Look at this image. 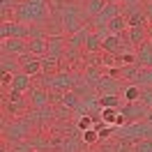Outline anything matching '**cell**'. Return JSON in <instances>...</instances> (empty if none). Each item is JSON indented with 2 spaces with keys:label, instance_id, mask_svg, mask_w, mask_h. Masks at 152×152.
I'll return each instance as SVG.
<instances>
[{
  "label": "cell",
  "instance_id": "obj_32",
  "mask_svg": "<svg viewBox=\"0 0 152 152\" xmlns=\"http://www.w3.org/2000/svg\"><path fill=\"white\" fill-rule=\"evenodd\" d=\"M95 129H97V134H99V138H102V141H104V138H108V136H111V132H113V129H111V124H106V122H97Z\"/></svg>",
  "mask_w": 152,
  "mask_h": 152
},
{
  "label": "cell",
  "instance_id": "obj_16",
  "mask_svg": "<svg viewBox=\"0 0 152 152\" xmlns=\"http://www.w3.org/2000/svg\"><path fill=\"white\" fill-rule=\"evenodd\" d=\"M127 39L132 42L134 48H138L143 42H148V26H132L127 30Z\"/></svg>",
  "mask_w": 152,
  "mask_h": 152
},
{
  "label": "cell",
  "instance_id": "obj_1",
  "mask_svg": "<svg viewBox=\"0 0 152 152\" xmlns=\"http://www.w3.org/2000/svg\"><path fill=\"white\" fill-rule=\"evenodd\" d=\"M51 0H19V5L14 7V21L26 23V26H44L51 16Z\"/></svg>",
  "mask_w": 152,
  "mask_h": 152
},
{
  "label": "cell",
  "instance_id": "obj_37",
  "mask_svg": "<svg viewBox=\"0 0 152 152\" xmlns=\"http://www.w3.org/2000/svg\"><path fill=\"white\" fill-rule=\"evenodd\" d=\"M0 152H14V150H10V143H5V145H2V150Z\"/></svg>",
  "mask_w": 152,
  "mask_h": 152
},
{
  "label": "cell",
  "instance_id": "obj_28",
  "mask_svg": "<svg viewBox=\"0 0 152 152\" xmlns=\"http://www.w3.org/2000/svg\"><path fill=\"white\" fill-rule=\"evenodd\" d=\"M118 115H120V111H118V108H102V118H104L106 124H115Z\"/></svg>",
  "mask_w": 152,
  "mask_h": 152
},
{
  "label": "cell",
  "instance_id": "obj_27",
  "mask_svg": "<svg viewBox=\"0 0 152 152\" xmlns=\"http://www.w3.org/2000/svg\"><path fill=\"white\" fill-rule=\"evenodd\" d=\"M132 152H152V138H141L132 143Z\"/></svg>",
  "mask_w": 152,
  "mask_h": 152
},
{
  "label": "cell",
  "instance_id": "obj_12",
  "mask_svg": "<svg viewBox=\"0 0 152 152\" xmlns=\"http://www.w3.org/2000/svg\"><path fill=\"white\" fill-rule=\"evenodd\" d=\"M2 53H10V56H28V39H2Z\"/></svg>",
  "mask_w": 152,
  "mask_h": 152
},
{
  "label": "cell",
  "instance_id": "obj_38",
  "mask_svg": "<svg viewBox=\"0 0 152 152\" xmlns=\"http://www.w3.org/2000/svg\"><path fill=\"white\" fill-rule=\"evenodd\" d=\"M148 2H152V0H148Z\"/></svg>",
  "mask_w": 152,
  "mask_h": 152
},
{
  "label": "cell",
  "instance_id": "obj_13",
  "mask_svg": "<svg viewBox=\"0 0 152 152\" xmlns=\"http://www.w3.org/2000/svg\"><path fill=\"white\" fill-rule=\"evenodd\" d=\"M19 60H21V72H26L28 76L35 78V76L42 74V58L30 56V53H28V56H21Z\"/></svg>",
  "mask_w": 152,
  "mask_h": 152
},
{
  "label": "cell",
  "instance_id": "obj_26",
  "mask_svg": "<svg viewBox=\"0 0 152 152\" xmlns=\"http://www.w3.org/2000/svg\"><path fill=\"white\" fill-rule=\"evenodd\" d=\"M58 65H60V60H58V58L44 56V58H42V74H56V72H58Z\"/></svg>",
  "mask_w": 152,
  "mask_h": 152
},
{
  "label": "cell",
  "instance_id": "obj_2",
  "mask_svg": "<svg viewBox=\"0 0 152 152\" xmlns=\"http://www.w3.org/2000/svg\"><path fill=\"white\" fill-rule=\"evenodd\" d=\"M32 118L26 115V118H12L10 120H2V141L5 143H21V141H28L30 132H32Z\"/></svg>",
  "mask_w": 152,
  "mask_h": 152
},
{
  "label": "cell",
  "instance_id": "obj_22",
  "mask_svg": "<svg viewBox=\"0 0 152 152\" xmlns=\"http://www.w3.org/2000/svg\"><path fill=\"white\" fill-rule=\"evenodd\" d=\"M127 30H129V23L124 19V14L122 16H115V19L108 23V32H111V35H124Z\"/></svg>",
  "mask_w": 152,
  "mask_h": 152
},
{
  "label": "cell",
  "instance_id": "obj_31",
  "mask_svg": "<svg viewBox=\"0 0 152 152\" xmlns=\"http://www.w3.org/2000/svg\"><path fill=\"white\" fill-rule=\"evenodd\" d=\"M83 141H86V145H95L97 141H102L99 138V134H97V129L92 127V129H88V132H83Z\"/></svg>",
  "mask_w": 152,
  "mask_h": 152
},
{
  "label": "cell",
  "instance_id": "obj_4",
  "mask_svg": "<svg viewBox=\"0 0 152 152\" xmlns=\"http://www.w3.org/2000/svg\"><path fill=\"white\" fill-rule=\"evenodd\" d=\"M76 76L72 72H56V74H39V86L53 92H69L76 86Z\"/></svg>",
  "mask_w": 152,
  "mask_h": 152
},
{
  "label": "cell",
  "instance_id": "obj_14",
  "mask_svg": "<svg viewBox=\"0 0 152 152\" xmlns=\"http://www.w3.org/2000/svg\"><path fill=\"white\" fill-rule=\"evenodd\" d=\"M90 32H92L90 26H83L81 30H76L74 35H69V39H67V48H72V51L83 48V46H86V39L90 37Z\"/></svg>",
  "mask_w": 152,
  "mask_h": 152
},
{
  "label": "cell",
  "instance_id": "obj_19",
  "mask_svg": "<svg viewBox=\"0 0 152 152\" xmlns=\"http://www.w3.org/2000/svg\"><path fill=\"white\" fill-rule=\"evenodd\" d=\"M46 48H48V39H46V37H32V39H28V51H30V56L44 58V56H46Z\"/></svg>",
  "mask_w": 152,
  "mask_h": 152
},
{
  "label": "cell",
  "instance_id": "obj_6",
  "mask_svg": "<svg viewBox=\"0 0 152 152\" xmlns=\"http://www.w3.org/2000/svg\"><path fill=\"white\" fill-rule=\"evenodd\" d=\"M115 16H122V7H120L118 2H106L104 10L92 19L90 28H92V30H104V28H108V23H111Z\"/></svg>",
  "mask_w": 152,
  "mask_h": 152
},
{
  "label": "cell",
  "instance_id": "obj_24",
  "mask_svg": "<svg viewBox=\"0 0 152 152\" xmlns=\"http://www.w3.org/2000/svg\"><path fill=\"white\" fill-rule=\"evenodd\" d=\"M99 102H102V108H120L124 104L122 95H104L99 97Z\"/></svg>",
  "mask_w": 152,
  "mask_h": 152
},
{
  "label": "cell",
  "instance_id": "obj_8",
  "mask_svg": "<svg viewBox=\"0 0 152 152\" xmlns=\"http://www.w3.org/2000/svg\"><path fill=\"white\" fill-rule=\"evenodd\" d=\"M122 90H124L122 81L115 78V76H102V81H99V86H97L99 97H104V95H120Z\"/></svg>",
  "mask_w": 152,
  "mask_h": 152
},
{
  "label": "cell",
  "instance_id": "obj_35",
  "mask_svg": "<svg viewBox=\"0 0 152 152\" xmlns=\"http://www.w3.org/2000/svg\"><path fill=\"white\" fill-rule=\"evenodd\" d=\"M145 16H148V23H152V2H145Z\"/></svg>",
  "mask_w": 152,
  "mask_h": 152
},
{
  "label": "cell",
  "instance_id": "obj_11",
  "mask_svg": "<svg viewBox=\"0 0 152 152\" xmlns=\"http://www.w3.org/2000/svg\"><path fill=\"white\" fill-rule=\"evenodd\" d=\"M26 111H30V102L23 97V99H16V102H5L2 99V120H7V115L12 113V118H19L21 113H26Z\"/></svg>",
  "mask_w": 152,
  "mask_h": 152
},
{
  "label": "cell",
  "instance_id": "obj_34",
  "mask_svg": "<svg viewBox=\"0 0 152 152\" xmlns=\"http://www.w3.org/2000/svg\"><path fill=\"white\" fill-rule=\"evenodd\" d=\"M141 86H152V69H143Z\"/></svg>",
  "mask_w": 152,
  "mask_h": 152
},
{
  "label": "cell",
  "instance_id": "obj_20",
  "mask_svg": "<svg viewBox=\"0 0 152 152\" xmlns=\"http://www.w3.org/2000/svg\"><path fill=\"white\" fill-rule=\"evenodd\" d=\"M83 51H86V53H90V56H92V53H97V51H104V37H102L97 30H92V32H90V37L86 39Z\"/></svg>",
  "mask_w": 152,
  "mask_h": 152
},
{
  "label": "cell",
  "instance_id": "obj_10",
  "mask_svg": "<svg viewBox=\"0 0 152 152\" xmlns=\"http://www.w3.org/2000/svg\"><path fill=\"white\" fill-rule=\"evenodd\" d=\"M48 48H46V56L51 58H58V60H62L67 56V42L65 37H60V35H48Z\"/></svg>",
  "mask_w": 152,
  "mask_h": 152
},
{
  "label": "cell",
  "instance_id": "obj_36",
  "mask_svg": "<svg viewBox=\"0 0 152 152\" xmlns=\"http://www.w3.org/2000/svg\"><path fill=\"white\" fill-rule=\"evenodd\" d=\"M148 42H152V23H148Z\"/></svg>",
  "mask_w": 152,
  "mask_h": 152
},
{
  "label": "cell",
  "instance_id": "obj_30",
  "mask_svg": "<svg viewBox=\"0 0 152 152\" xmlns=\"http://www.w3.org/2000/svg\"><path fill=\"white\" fill-rule=\"evenodd\" d=\"M92 127H95L92 115H81V118H78V132H88V129H92Z\"/></svg>",
  "mask_w": 152,
  "mask_h": 152
},
{
  "label": "cell",
  "instance_id": "obj_15",
  "mask_svg": "<svg viewBox=\"0 0 152 152\" xmlns=\"http://www.w3.org/2000/svg\"><path fill=\"white\" fill-rule=\"evenodd\" d=\"M136 65H141L143 69H152V42H143L136 48Z\"/></svg>",
  "mask_w": 152,
  "mask_h": 152
},
{
  "label": "cell",
  "instance_id": "obj_7",
  "mask_svg": "<svg viewBox=\"0 0 152 152\" xmlns=\"http://www.w3.org/2000/svg\"><path fill=\"white\" fill-rule=\"evenodd\" d=\"M122 14L127 23H129V28L132 26H148V16H145V7L143 5H122Z\"/></svg>",
  "mask_w": 152,
  "mask_h": 152
},
{
  "label": "cell",
  "instance_id": "obj_3",
  "mask_svg": "<svg viewBox=\"0 0 152 152\" xmlns=\"http://www.w3.org/2000/svg\"><path fill=\"white\" fill-rule=\"evenodd\" d=\"M90 19L86 14V7H81V5H76V2H65L62 7H60V26L65 30L67 35H74L76 30L83 28V21Z\"/></svg>",
  "mask_w": 152,
  "mask_h": 152
},
{
  "label": "cell",
  "instance_id": "obj_18",
  "mask_svg": "<svg viewBox=\"0 0 152 152\" xmlns=\"http://www.w3.org/2000/svg\"><path fill=\"white\" fill-rule=\"evenodd\" d=\"M0 67H2V74H19L21 72V60L16 56L2 53V56H0Z\"/></svg>",
  "mask_w": 152,
  "mask_h": 152
},
{
  "label": "cell",
  "instance_id": "obj_17",
  "mask_svg": "<svg viewBox=\"0 0 152 152\" xmlns=\"http://www.w3.org/2000/svg\"><path fill=\"white\" fill-rule=\"evenodd\" d=\"M58 148H60V152H83L86 141H83V136H67Z\"/></svg>",
  "mask_w": 152,
  "mask_h": 152
},
{
  "label": "cell",
  "instance_id": "obj_5",
  "mask_svg": "<svg viewBox=\"0 0 152 152\" xmlns=\"http://www.w3.org/2000/svg\"><path fill=\"white\" fill-rule=\"evenodd\" d=\"M120 118H122V122H141V120H145L148 118V113H150V108L143 104L141 99L138 102H124L120 108Z\"/></svg>",
  "mask_w": 152,
  "mask_h": 152
},
{
  "label": "cell",
  "instance_id": "obj_33",
  "mask_svg": "<svg viewBox=\"0 0 152 152\" xmlns=\"http://www.w3.org/2000/svg\"><path fill=\"white\" fill-rule=\"evenodd\" d=\"M16 5H19V0H2V5H0V7H2V19H7L10 10L14 12V7H16Z\"/></svg>",
  "mask_w": 152,
  "mask_h": 152
},
{
  "label": "cell",
  "instance_id": "obj_25",
  "mask_svg": "<svg viewBox=\"0 0 152 152\" xmlns=\"http://www.w3.org/2000/svg\"><path fill=\"white\" fill-rule=\"evenodd\" d=\"M106 0H86V14L90 16V19H95L99 12L104 10Z\"/></svg>",
  "mask_w": 152,
  "mask_h": 152
},
{
  "label": "cell",
  "instance_id": "obj_29",
  "mask_svg": "<svg viewBox=\"0 0 152 152\" xmlns=\"http://www.w3.org/2000/svg\"><path fill=\"white\" fill-rule=\"evenodd\" d=\"M141 102L152 111V86H141Z\"/></svg>",
  "mask_w": 152,
  "mask_h": 152
},
{
  "label": "cell",
  "instance_id": "obj_21",
  "mask_svg": "<svg viewBox=\"0 0 152 152\" xmlns=\"http://www.w3.org/2000/svg\"><path fill=\"white\" fill-rule=\"evenodd\" d=\"M10 88H14V90H21V92H26V90H30V88H32V76H28L26 72H19V74H14V76H12Z\"/></svg>",
  "mask_w": 152,
  "mask_h": 152
},
{
  "label": "cell",
  "instance_id": "obj_9",
  "mask_svg": "<svg viewBox=\"0 0 152 152\" xmlns=\"http://www.w3.org/2000/svg\"><path fill=\"white\" fill-rule=\"evenodd\" d=\"M28 102H30V111L32 108H46V106H51V95H48L46 88H30Z\"/></svg>",
  "mask_w": 152,
  "mask_h": 152
},
{
  "label": "cell",
  "instance_id": "obj_23",
  "mask_svg": "<svg viewBox=\"0 0 152 152\" xmlns=\"http://www.w3.org/2000/svg\"><path fill=\"white\" fill-rule=\"evenodd\" d=\"M122 99H124V102H138V99H141V86H134V83H124Z\"/></svg>",
  "mask_w": 152,
  "mask_h": 152
}]
</instances>
